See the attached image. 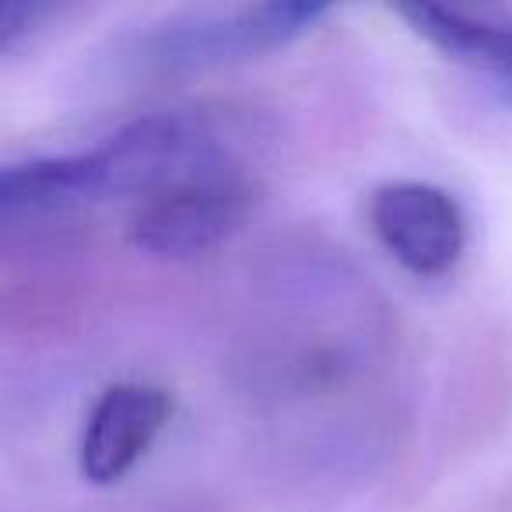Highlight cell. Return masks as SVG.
<instances>
[{"instance_id": "cell-4", "label": "cell", "mask_w": 512, "mask_h": 512, "mask_svg": "<svg viewBox=\"0 0 512 512\" xmlns=\"http://www.w3.org/2000/svg\"><path fill=\"white\" fill-rule=\"evenodd\" d=\"M369 221L386 253L418 278H442L467 249V214L449 190L390 179L369 197Z\"/></svg>"}, {"instance_id": "cell-7", "label": "cell", "mask_w": 512, "mask_h": 512, "mask_svg": "<svg viewBox=\"0 0 512 512\" xmlns=\"http://www.w3.org/2000/svg\"><path fill=\"white\" fill-rule=\"evenodd\" d=\"M53 11H57L53 4L39 0H0V53L32 36L46 18H53Z\"/></svg>"}, {"instance_id": "cell-6", "label": "cell", "mask_w": 512, "mask_h": 512, "mask_svg": "<svg viewBox=\"0 0 512 512\" xmlns=\"http://www.w3.org/2000/svg\"><path fill=\"white\" fill-rule=\"evenodd\" d=\"M425 43L449 60L488 74L512 99V11L460 8V4H411L397 11Z\"/></svg>"}, {"instance_id": "cell-3", "label": "cell", "mask_w": 512, "mask_h": 512, "mask_svg": "<svg viewBox=\"0 0 512 512\" xmlns=\"http://www.w3.org/2000/svg\"><path fill=\"white\" fill-rule=\"evenodd\" d=\"M327 4L309 0H271L246 8H207L172 15L151 25L137 43L134 57L151 74H197L214 67L246 64L299 36L327 18Z\"/></svg>"}, {"instance_id": "cell-5", "label": "cell", "mask_w": 512, "mask_h": 512, "mask_svg": "<svg viewBox=\"0 0 512 512\" xmlns=\"http://www.w3.org/2000/svg\"><path fill=\"white\" fill-rule=\"evenodd\" d=\"M172 393L155 383H113L88 407L78 442V467L88 484H120L172 421Z\"/></svg>"}, {"instance_id": "cell-1", "label": "cell", "mask_w": 512, "mask_h": 512, "mask_svg": "<svg viewBox=\"0 0 512 512\" xmlns=\"http://www.w3.org/2000/svg\"><path fill=\"white\" fill-rule=\"evenodd\" d=\"M214 144L221 137L211 116L169 109L127 123L95 148L0 165V225L74 214L116 197L134 204Z\"/></svg>"}, {"instance_id": "cell-2", "label": "cell", "mask_w": 512, "mask_h": 512, "mask_svg": "<svg viewBox=\"0 0 512 512\" xmlns=\"http://www.w3.org/2000/svg\"><path fill=\"white\" fill-rule=\"evenodd\" d=\"M253 207V172L221 141L134 200L127 235L141 253L186 260L242 232Z\"/></svg>"}]
</instances>
